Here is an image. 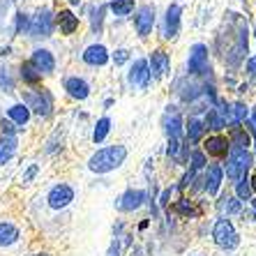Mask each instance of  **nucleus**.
Instances as JSON below:
<instances>
[{"label":"nucleus","instance_id":"nucleus-1","mask_svg":"<svg viewBox=\"0 0 256 256\" xmlns=\"http://www.w3.org/2000/svg\"><path fill=\"white\" fill-rule=\"evenodd\" d=\"M127 160V148L122 143H114V146H106V148L95 150L88 160V168L92 173H111L116 168H120Z\"/></svg>","mask_w":256,"mask_h":256},{"label":"nucleus","instance_id":"nucleus-2","mask_svg":"<svg viewBox=\"0 0 256 256\" xmlns=\"http://www.w3.org/2000/svg\"><path fill=\"white\" fill-rule=\"evenodd\" d=\"M24 104L30 108V114H37L40 118H48L54 114V97L48 88H32L24 92Z\"/></svg>","mask_w":256,"mask_h":256},{"label":"nucleus","instance_id":"nucleus-3","mask_svg":"<svg viewBox=\"0 0 256 256\" xmlns=\"http://www.w3.org/2000/svg\"><path fill=\"white\" fill-rule=\"evenodd\" d=\"M252 164H254V157H252L250 150H244V148H231V150H228V160H226V164H224L226 178L236 182L240 176H244V173L250 171Z\"/></svg>","mask_w":256,"mask_h":256},{"label":"nucleus","instance_id":"nucleus-4","mask_svg":"<svg viewBox=\"0 0 256 256\" xmlns=\"http://www.w3.org/2000/svg\"><path fill=\"white\" fill-rule=\"evenodd\" d=\"M157 26V12L155 5H141L134 12V32L138 40H148Z\"/></svg>","mask_w":256,"mask_h":256},{"label":"nucleus","instance_id":"nucleus-5","mask_svg":"<svg viewBox=\"0 0 256 256\" xmlns=\"http://www.w3.org/2000/svg\"><path fill=\"white\" fill-rule=\"evenodd\" d=\"M212 238L217 242V247H222V250H236L240 242L238 231H236V226H233V222L228 217H222V220L214 222Z\"/></svg>","mask_w":256,"mask_h":256},{"label":"nucleus","instance_id":"nucleus-6","mask_svg":"<svg viewBox=\"0 0 256 256\" xmlns=\"http://www.w3.org/2000/svg\"><path fill=\"white\" fill-rule=\"evenodd\" d=\"M148 70H150V76L152 81H164V78L171 74V56L166 54V48H152L148 58Z\"/></svg>","mask_w":256,"mask_h":256},{"label":"nucleus","instance_id":"nucleus-7","mask_svg":"<svg viewBox=\"0 0 256 256\" xmlns=\"http://www.w3.org/2000/svg\"><path fill=\"white\" fill-rule=\"evenodd\" d=\"M208 60H210L208 44H203V42L192 44L190 51H187V74H190V76H198V74H203L206 67H208Z\"/></svg>","mask_w":256,"mask_h":256},{"label":"nucleus","instance_id":"nucleus-8","mask_svg":"<svg viewBox=\"0 0 256 256\" xmlns=\"http://www.w3.org/2000/svg\"><path fill=\"white\" fill-rule=\"evenodd\" d=\"M54 28H56L54 12H51L48 7L37 10L35 16H30V28H28L30 37H37V40H40V37H51L54 35Z\"/></svg>","mask_w":256,"mask_h":256},{"label":"nucleus","instance_id":"nucleus-9","mask_svg":"<svg viewBox=\"0 0 256 256\" xmlns=\"http://www.w3.org/2000/svg\"><path fill=\"white\" fill-rule=\"evenodd\" d=\"M180 26H182V7L178 2H171L164 12V18H162V37L164 40H176L180 35Z\"/></svg>","mask_w":256,"mask_h":256},{"label":"nucleus","instance_id":"nucleus-10","mask_svg":"<svg viewBox=\"0 0 256 256\" xmlns=\"http://www.w3.org/2000/svg\"><path fill=\"white\" fill-rule=\"evenodd\" d=\"M127 84L134 90H148L150 84H152V76H150L148 70V60L146 58H136L130 65V72H127Z\"/></svg>","mask_w":256,"mask_h":256},{"label":"nucleus","instance_id":"nucleus-11","mask_svg":"<svg viewBox=\"0 0 256 256\" xmlns=\"http://www.w3.org/2000/svg\"><path fill=\"white\" fill-rule=\"evenodd\" d=\"M74 187L72 185H67V182H58L56 187H51V192H48V196H46V201H48V206L54 210H62V208H67L72 201H74Z\"/></svg>","mask_w":256,"mask_h":256},{"label":"nucleus","instance_id":"nucleus-12","mask_svg":"<svg viewBox=\"0 0 256 256\" xmlns=\"http://www.w3.org/2000/svg\"><path fill=\"white\" fill-rule=\"evenodd\" d=\"M81 60H84L88 67H104L108 60H111V51H108L104 44L95 42V44H90V46L84 48Z\"/></svg>","mask_w":256,"mask_h":256},{"label":"nucleus","instance_id":"nucleus-13","mask_svg":"<svg viewBox=\"0 0 256 256\" xmlns=\"http://www.w3.org/2000/svg\"><path fill=\"white\" fill-rule=\"evenodd\" d=\"M62 88L74 102H86L90 97V90H92L84 76H67L62 81Z\"/></svg>","mask_w":256,"mask_h":256},{"label":"nucleus","instance_id":"nucleus-14","mask_svg":"<svg viewBox=\"0 0 256 256\" xmlns=\"http://www.w3.org/2000/svg\"><path fill=\"white\" fill-rule=\"evenodd\" d=\"M228 150H231V143H228V138L224 136V134H210V136L203 141V152L210 157H217V160L226 157Z\"/></svg>","mask_w":256,"mask_h":256},{"label":"nucleus","instance_id":"nucleus-15","mask_svg":"<svg viewBox=\"0 0 256 256\" xmlns=\"http://www.w3.org/2000/svg\"><path fill=\"white\" fill-rule=\"evenodd\" d=\"M30 62H32L37 70L42 72V76H46V74H54V72H56V56L51 54L48 48H42V46L32 48Z\"/></svg>","mask_w":256,"mask_h":256},{"label":"nucleus","instance_id":"nucleus-16","mask_svg":"<svg viewBox=\"0 0 256 256\" xmlns=\"http://www.w3.org/2000/svg\"><path fill=\"white\" fill-rule=\"evenodd\" d=\"M54 24L60 28V32L62 35H74L78 30V26H81V18L76 16V14L72 12V10H60V12L54 14Z\"/></svg>","mask_w":256,"mask_h":256},{"label":"nucleus","instance_id":"nucleus-17","mask_svg":"<svg viewBox=\"0 0 256 256\" xmlns=\"http://www.w3.org/2000/svg\"><path fill=\"white\" fill-rule=\"evenodd\" d=\"M146 201V192L143 190H127L125 194H120L118 201H116V208L122 210V212H132V210H138Z\"/></svg>","mask_w":256,"mask_h":256},{"label":"nucleus","instance_id":"nucleus-18","mask_svg":"<svg viewBox=\"0 0 256 256\" xmlns=\"http://www.w3.org/2000/svg\"><path fill=\"white\" fill-rule=\"evenodd\" d=\"M162 125H164V132H166L168 138H180L182 136V118L180 114L176 111V106H168L166 116L162 120Z\"/></svg>","mask_w":256,"mask_h":256},{"label":"nucleus","instance_id":"nucleus-19","mask_svg":"<svg viewBox=\"0 0 256 256\" xmlns=\"http://www.w3.org/2000/svg\"><path fill=\"white\" fill-rule=\"evenodd\" d=\"M222 180H224V168L220 164L208 166V171H206V192H208V196H217L220 194Z\"/></svg>","mask_w":256,"mask_h":256},{"label":"nucleus","instance_id":"nucleus-20","mask_svg":"<svg viewBox=\"0 0 256 256\" xmlns=\"http://www.w3.org/2000/svg\"><path fill=\"white\" fill-rule=\"evenodd\" d=\"M30 108L26 106L24 102H16V104H12V106H7V118L12 120L14 125H18V130H24L26 125L30 122Z\"/></svg>","mask_w":256,"mask_h":256},{"label":"nucleus","instance_id":"nucleus-21","mask_svg":"<svg viewBox=\"0 0 256 256\" xmlns=\"http://www.w3.org/2000/svg\"><path fill=\"white\" fill-rule=\"evenodd\" d=\"M226 138H228V143H231V148L250 150V146H252V136L242 130V125H231L228 127V136Z\"/></svg>","mask_w":256,"mask_h":256},{"label":"nucleus","instance_id":"nucleus-22","mask_svg":"<svg viewBox=\"0 0 256 256\" xmlns=\"http://www.w3.org/2000/svg\"><path fill=\"white\" fill-rule=\"evenodd\" d=\"M247 118H250V106L244 102H231L228 104V127L242 125Z\"/></svg>","mask_w":256,"mask_h":256},{"label":"nucleus","instance_id":"nucleus-23","mask_svg":"<svg viewBox=\"0 0 256 256\" xmlns=\"http://www.w3.org/2000/svg\"><path fill=\"white\" fill-rule=\"evenodd\" d=\"M18 76H21V81L28 86H37L42 84V72L37 70L30 60H26V62H21V67H18Z\"/></svg>","mask_w":256,"mask_h":256},{"label":"nucleus","instance_id":"nucleus-24","mask_svg":"<svg viewBox=\"0 0 256 256\" xmlns=\"http://www.w3.org/2000/svg\"><path fill=\"white\" fill-rule=\"evenodd\" d=\"M185 127H187V130H185V134H187V143H192V146L201 141L203 134H206V125H203V120H201V118H196V116L187 120V125H185Z\"/></svg>","mask_w":256,"mask_h":256},{"label":"nucleus","instance_id":"nucleus-25","mask_svg":"<svg viewBox=\"0 0 256 256\" xmlns=\"http://www.w3.org/2000/svg\"><path fill=\"white\" fill-rule=\"evenodd\" d=\"M203 125H206V132H214V134H220L222 130H226V120H224V116L217 111V108H208V116H206V120H203Z\"/></svg>","mask_w":256,"mask_h":256},{"label":"nucleus","instance_id":"nucleus-26","mask_svg":"<svg viewBox=\"0 0 256 256\" xmlns=\"http://www.w3.org/2000/svg\"><path fill=\"white\" fill-rule=\"evenodd\" d=\"M14 152H16V136H0V166H5Z\"/></svg>","mask_w":256,"mask_h":256},{"label":"nucleus","instance_id":"nucleus-27","mask_svg":"<svg viewBox=\"0 0 256 256\" xmlns=\"http://www.w3.org/2000/svg\"><path fill=\"white\" fill-rule=\"evenodd\" d=\"M108 10L116 16H130L136 10V0H108Z\"/></svg>","mask_w":256,"mask_h":256},{"label":"nucleus","instance_id":"nucleus-28","mask_svg":"<svg viewBox=\"0 0 256 256\" xmlns=\"http://www.w3.org/2000/svg\"><path fill=\"white\" fill-rule=\"evenodd\" d=\"M18 240V228L10 222H0V247L14 244Z\"/></svg>","mask_w":256,"mask_h":256},{"label":"nucleus","instance_id":"nucleus-29","mask_svg":"<svg viewBox=\"0 0 256 256\" xmlns=\"http://www.w3.org/2000/svg\"><path fill=\"white\" fill-rule=\"evenodd\" d=\"M108 132H111V118H108V116H102L95 122V130H92V143H102L108 136Z\"/></svg>","mask_w":256,"mask_h":256},{"label":"nucleus","instance_id":"nucleus-30","mask_svg":"<svg viewBox=\"0 0 256 256\" xmlns=\"http://www.w3.org/2000/svg\"><path fill=\"white\" fill-rule=\"evenodd\" d=\"M236 198H238L240 203H242V201H250V198H252V185H250L247 173H244V176H240V178L236 180Z\"/></svg>","mask_w":256,"mask_h":256},{"label":"nucleus","instance_id":"nucleus-31","mask_svg":"<svg viewBox=\"0 0 256 256\" xmlns=\"http://www.w3.org/2000/svg\"><path fill=\"white\" fill-rule=\"evenodd\" d=\"M0 92H14V76L5 65H0Z\"/></svg>","mask_w":256,"mask_h":256},{"label":"nucleus","instance_id":"nucleus-32","mask_svg":"<svg viewBox=\"0 0 256 256\" xmlns=\"http://www.w3.org/2000/svg\"><path fill=\"white\" fill-rule=\"evenodd\" d=\"M206 164H208V160H206V152L203 150H192L190 155V171H201V168H206Z\"/></svg>","mask_w":256,"mask_h":256},{"label":"nucleus","instance_id":"nucleus-33","mask_svg":"<svg viewBox=\"0 0 256 256\" xmlns=\"http://www.w3.org/2000/svg\"><path fill=\"white\" fill-rule=\"evenodd\" d=\"M220 210L226 212V217L228 214H236V212H240V201L236 196H224L220 203Z\"/></svg>","mask_w":256,"mask_h":256},{"label":"nucleus","instance_id":"nucleus-34","mask_svg":"<svg viewBox=\"0 0 256 256\" xmlns=\"http://www.w3.org/2000/svg\"><path fill=\"white\" fill-rule=\"evenodd\" d=\"M30 28V16L26 12H18L16 14V26H14V32L16 35H24V32H28Z\"/></svg>","mask_w":256,"mask_h":256},{"label":"nucleus","instance_id":"nucleus-35","mask_svg":"<svg viewBox=\"0 0 256 256\" xmlns=\"http://www.w3.org/2000/svg\"><path fill=\"white\" fill-rule=\"evenodd\" d=\"M132 58V54H130V48H116L114 54H111V60H114V65L116 67H120V65H125L127 60Z\"/></svg>","mask_w":256,"mask_h":256},{"label":"nucleus","instance_id":"nucleus-36","mask_svg":"<svg viewBox=\"0 0 256 256\" xmlns=\"http://www.w3.org/2000/svg\"><path fill=\"white\" fill-rule=\"evenodd\" d=\"M182 143H180V138H168V148H166V152H168V157H173V160H178L180 157V152H182Z\"/></svg>","mask_w":256,"mask_h":256},{"label":"nucleus","instance_id":"nucleus-37","mask_svg":"<svg viewBox=\"0 0 256 256\" xmlns=\"http://www.w3.org/2000/svg\"><path fill=\"white\" fill-rule=\"evenodd\" d=\"M37 173H40V164H30L28 171H26V173H24V178H21V182H24V185L32 182V178H35Z\"/></svg>","mask_w":256,"mask_h":256},{"label":"nucleus","instance_id":"nucleus-38","mask_svg":"<svg viewBox=\"0 0 256 256\" xmlns=\"http://www.w3.org/2000/svg\"><path fill=\"white\" fill-rule=\"evenodd\" d=\"M176 210H178L180 214H190L192 212V201H187V198H180V201L176 203Z\"/></svg>","mask_w":256,"mask_h":256},{"label":"nucleus","instance_id":"nucleus-39","mask_svg":"<svg viewBox=\"0 0 256 256\" xmlns=\"http://www.w3.org/2000/svg\"><path fill=\"white\" fill-rule=\"evenodd\" d=\"M0 127H2V136H14V122L12 120H2V122H0Z\"/></svg>","mask_w":256,"mask_h":256},{"label":"nucleus","instance_id":"nucleus-40","mask_svg":"<svg viewBox=\"0 0 256 256\" xmlns=\"http://www.w3.org/2000/svg\"><path fill=\"white\" fill-rule=\"evenodd\" d=\"M247 72H250L252 76L256 78V56H254V58H250V62H247Z\"/></svg>","mask_w":256,"mask_h":256},{"label":"nucleus","instance_id":"nucleus-41","mask_svg":"<svg viewBox=\"0 0 256 256\" xmlns=\"http://www.w3.org/2000/svg\"><path fill=\"white\" fill-rule=\"evenodd\" d=\"M168 198H171V190H166V192H164V194H162L160 203H162V206H168Z\"/></svg>","mask_w":256,"mask_h":256},{"label":"nucleus","instance_id":"nucleus-42","mask_svg":"<svg viewBox=\"0 0 256 256\" xmlns=\"http://www.w3.org/2000/svg\"><path fill=\"white\" fill-rule=\"evenodd\" d=\"M247 88H250V84H240V86H238V95H242V92H247Z\"/></svg>","mask_w":256,"mask_h":256},{"label":"nucleus","instance_id":"nucleus-43","mask_svg":"<svg viewBox=\"0 0 256 256\" xmlns=\"http://www.w3.org/2000/svg\"><path fill=\"white\" fill-rule=\"evenodd\" d=\"M250 185H252V192H256V173L250 178Z\"/></svg>","mask_w":256,"mask_h":256},{"label":"nucleus","instance_id":"nucleus-44","mask_svg":"<svg viewBox=\"0 0 256 256\" xmlns=\"http://www.w3.org/2000/svg\"><path fill=\"white\" fill-rule=\"evenodd\" d=\"M10 51H12V48H10V46H5V48H0V56H10Z\"/></svg>","mask_w":256,"mask_h":256},{"label":"nucleus","instance_id":"nucleus-45","mask_svg":"<svg viewBox=\"0 0 256 256\" xmlns=\"http://www.w3.org/2000/svg\"><path fill=\"white\" fill-rule=\"evenodd\" d=\"M65 2H70V5H81V0H65Z\"/></svg>","mask_w":256,"mask_h":256},{"label":"nucleus","instance_id":"nucleus-46","mask_svg":"<svg viewBox=\"0 0 256 256\" xmlns=\"http://www.w3.org/2000/svg\"><path fill=\"white\" fill-rule=\"evenodd\" d=\"M254 217H256V201H254Z\"/></svg>","mask_w":256,"mask_h":256},{"label":"nucleus","instance_id":"nucleus-47","mask_svg":"<svg viewBox=\"0 0 256 256\" xmlns=\"http://www.w3.org/2000/svg\"><path fill=\"white\" fill-rule=\"evenodd\" d=\"M12 2H16V0H12Z\"/></svg>","mask_w":256,"mask_h":256}]
</instances>
